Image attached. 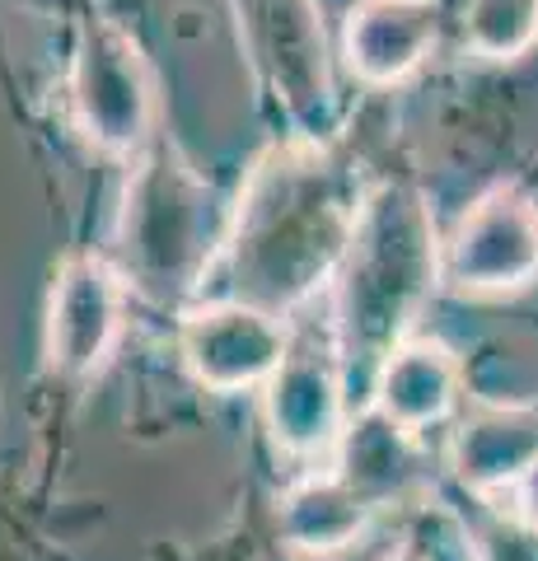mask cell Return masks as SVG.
<instances>
[{
    "mask_svg": "<svg viewBox=\"0 0 538 561\" xmlns=\"http://www.w3.org/2000/svg\"><path fill=\"white\" fill-rule=\"evenodd\" d=\"M463 389L459 356L436 337L398 342L375 370V412L389 416L398 431H426L455 412Z\"/></svg>",
    "mask_w": 538,
    "mask_h": 561,
    "instance_id": "cell-10",
    "label": "cell"
},
{
    "mask_svg": "<svg viewBox=\"0 0 538 561\" xmlns=\"http://www.w3.org/2000/svg\"><path fill=\"white\" fill-rule=\"evenodd\" d=\"M538 459V412H482L455 435V472L473 491L515 486Z\"/></svg>",
    "mask_w": 538,
    "mask_h": 561,
    "instance_id": "cell-12",
    "label": "cell"
},
{
    "mask_svg": "<svg viewBox=\"0 0 538 561\" xmlns=\"http://www.w3.org/2000/svg\"><path fill=\"white\" fill-rule=\"evenodd\" d=\"M360 210L314 150H276L257 169L234 230L239 300L286 309L346 257Z\"/></svg>",
    "mask_w": 538,
    "mask_h": 561,
    "instance_id": "cell-1",
    "label": "cell"
},
{
    "mask_svg": "<svg viewBox=\"0 0 538 561\" xmlns=\"http://www.w3.org/2000/svg\"><path fill=\"white\" fill-rule=\"evenodd\" d=\"M515 505H519V519H525V529L538 534V459L525 468V478L515 482Z\"/></svg>",
    "mask_w": 538,
    "mask_h": 561,
    "instance_id": "cell-15",
    "label": "cell"
},
{
    "mask_svg": "<svg viewBox=\"0 0 538 561\" xmlns=\"http://www.w3.org/2000/svg\"><path fill=\"white\" fill-rule=\"evenodd\" d=\"M385 561H422L416 552H393V557H385Z\"/></svg>",
    "mask_w": 538,
    "mask_h": 561,
    "instance_id": "cell-16",
    "label": "cell"
},
{
    "mask_svg": "<svg viewBox=\"0 0 538 561\" xmlns=\"http://www.w3.org/2000/svg\"><path fill=\"white\" fill-rule=\"evenodd\" d=\"M263 416L272 440L295 459L328 454L346 435L342 356L314 337L290 342L282 370L263 383Z\"/></svg>",
    "mask_w": 538,
    "mask_h": 561,
    "instance_id": "cell-8",
    "label": "cell"
},
{
    "mask_svg": "<svg viewBox=\"0 0 538 561\" xmlns=\"http://www.w3.org/2000/svg\"><path fill=\"white\" fill-rule=\"evenodd\" d=\"M127 280L94 253H76L57 267L47 295V360L51 370L84 379L108 365L123 337Z\"/></svg>",
    "mask_w": 538,
    "mask_h": 561,
    "instance_id": "cell-6",
    "label": "cell"
},
{
    "mask_svg": "<svg viewBox=\"0 0 538 561\" xmlns=\"http://www.w3.org/2000/svg\"><path fill=\"white\" fill-rule=\"evenodd\" d=\"M263 33L267 61L276 84L286 90L290 113L328 99V66H323V33L314 28L309 0H263Z\"/></svg>",
    "mask_w": 538,
    "mask_h": 561,
    "instance_id": "cell-13",
    "label": "cell"
},
{
    "mask_svg": "<svg viewBox=\"0 0 538 561\" xmlns=\"http://www.w3.org/2000/svg\"><path fill=\"white\" fill-rule=\"evenodd\" d=\"M463 43L488 61H515L538 43V0H468Z\"/></svg>",
    "mask_w": 538,
    "mask_h": 561,
    "instance_id": "cell-14",
    "label": "cell"
},
{
    "mask_svg": "<svg viewBox=\"0 0 538 561\" xmlns=\"http://www.w3.org/2000/svg\"><path fill=\"white\" fill-rule=\"evenodd\" d=\"M375 515V501L346 478H305L295 482L282 505H276V529L290 552L305 557H333L366 534Z\"/></svg>",
    "mask_w": 538,
    "mask_h": 561,
    "instance_id": "cell-11",
    "label": "cell"
},
{
    "mask_svg": "<svg viewBox=\"0 0 538 561\" xmlns=\"http://www.w3.org/2000/svg\"><path fill=\"white\" fill-rule=\"evenodd\" d=\"M202 206L206 192L193 183V173L169 150H154L127 187L123 210V253L136 286L160 295L193 286L202 262Z\"/></svg>",
    "mask_w": 538,
    "mask_h": 561,
    "instance_id": "cell-3",
    "label": "cell"
},
{
    "mask_svg": "<svg viewBox=\"0 0 538 561\" xmlns=\"http://www.w3.org/2000/svg\"><path fill=\"white\" fill-rule=\"evenodd\" d=\"M436 280V225L408 187H385L356 216L342 257L337 332L342 356L379 370L398 342H408L412 319Z\"/></svg>",
    "mask_w": 538,
    "mask_h": 561,
    "instance_id": "cell-2",
    "label": "cell"
},
{
    "mask_svg": "<svg viewBox=\"0 0 538 561\" xmlns=\"http://www.w3.org/2000/svg\"><path fill=\"white\" fill-rule=\"evenodd\" d=\"M179 346L202 389L244 393V389H263L282 370L290 337L272 309H257L249 300H220L187 313Z\"/></svg>",
    "mask_w": 538,
    "mask_h": 561,
    "instance_id": "cell-7",
    "label": "cell"
},
{
    "mask_svg": "<svg viewBox=\"0 0 538 561\" xmlns=\"http://www.w3.org/2000/svg\"><path fill=\"white\" fill-rule=\"evenodd\" d=\"M71 113L99 154H136L150 140L154 80L141 47L113 20H84L71 61Z\"/></svg>",
    "mask_w": 538,
    "mask_h": 561,
    "instance_id": "cell-4",
    "label": "cell"
},
{
    "mask_svg": "<svg viewBox=\"0 0 538 561\" xmlns=\"http://www.w3.org/2000/svg\"><path fill=\"white\" fill-rule=\"evenodd\" d=\"M440 33L436 0H356L346 10L342 57L360 84H398L431 57Z\"/></svg>",
    "mask_w": 538,
    "mask_h": 561,
    "instance_id": "cell-9",
    "label": "cell"
},
{
    "mask_svg": "<svg viewBox=\"0 0 538 561\" xmlns=\"http://www.w3.org/2000/svg\"><path fill=\"white\" fill-rule=\"evenodd\" d=\"M445 276L463 295H515L538 280V206L515 187L488 192L445 243Z\"/></svg>",
    "mask_w": 538,
    "mask_h": 561,
    "instance_id": "cell-5",
    "label": "cell"
}]
</instances>
